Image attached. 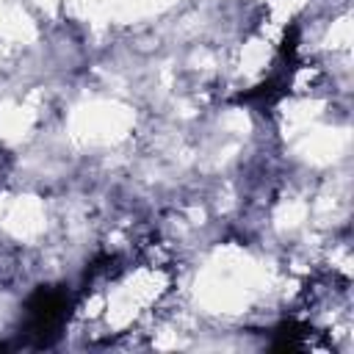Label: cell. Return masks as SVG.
Wrapping results in <instances>:
<instances>
[{"label":"cell","mask_w":354,"mask_h":354,"mask_svg":"<svg viewBox=\"0 0 354 354\" xmlns=\"http://www.w3.org/2000/svg\"><path fill=\"white\" fill-rule=\"evenodd\" d=\"M72 299L64 288H39L30 293L25 304V337H30L33 346H50L61 335L66 315H69Z\"/></svg>","instance_id":"6da1fadb"}]
</instances>
